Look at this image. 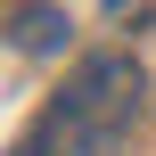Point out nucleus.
I'll use <instances>...</instances> for the list:
<instances>
[{"label": "nucleus", "mask_w": 156, "mask_h": 156, "mask_svg": "<svg viewBox=\"0 0 156 156\" xmlns=\"http://www.w3.org/2000/svg\"><path fill=\"white\" fill-rule=\"evenodd\" d=\"M49 107L74 115V123H90L99 140H115V132L140 115V66H132L123 49H99V58H82V66L66 74V90H58Z\"/></svg>", "instance_id": "obj_1"}, {"label": "nucleus", "mask_w": 156, "mask_h": 156, "mask_svg": "<svg viewBox=\"0 0 156 156\" xmlns=\"http://www.w3.org/2000/svg\"><path fill=\"white\" fill-rule=\"evenodd\" d=\"M8 41H16L25 58H58V49L74 41V25H66V8L41 0V8H16V16H8Z\"/></svg>", "instance_id": "obj_2"}]
</instances>
